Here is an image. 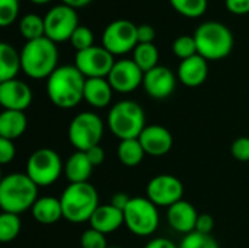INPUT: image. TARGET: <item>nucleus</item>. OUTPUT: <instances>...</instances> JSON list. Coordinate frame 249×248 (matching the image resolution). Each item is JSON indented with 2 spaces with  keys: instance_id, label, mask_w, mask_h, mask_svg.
<instances>
[{
  "instance_id": "nucleus-37",
  "label": "nucleus",
  "mask_w": 249,
  "mask_h": 248,
  "mask_svg": "<svg viewBox=\"0 0 249 248\" xmlns=\"http://www.w3.org/2000/svg\"><path fill=\"white\" fill-rule=\"evenodd\" d=\"M16 156V148L13 140L9 139H1L0 137V162L3 165L12 162Z\"/></svg>"
},
{
  "instance_id": "nucleus-16",
  "label": "nucleus",
  "mask_w": 249,
  "mask_h": 248,
  "mask_svg": "<svg viewBox=\"0 0 249 248\" xmlns=\"http://www.w3.org/2000/svg\"><path fill=\"white\" fill-rule=\"evenodd\" d=\"M31 102L32 91L25 82L19 79L0 82V104L3 110L25 111Z\"/></svg>"
},
{
  "instance_id": "nucleus-44",
  "label": "nucleus",
  "mask_w": 249,
  "mask_h": 248,
  "mask_svg": "<svg viewBox=\"0 0 249 248\" xmlns=\"http://www.w3.org/2000/svg\"><path fill=\"white\" fill-rule=\"evenodd\" d=\"M92 0H63V4H67L73 9H77V7H85L90 3Z\"/></svg>"
},
{
  "instance_id": "nucleus-18",
  "label": "nucleus",
  "mask_w": 249,
  "mask_h": 248,
  "mask_svg": "<svg viewBox=\"0 0 249 248\" xmlns=\"http://www.w3.org/2000/svg\"><path fill=\"white\" fill-rule=\"evenodd\" d=\"M198 212L197 209L187 200H181L171 208H168V224L171 225L172 229L181 234H191L196 231V224L198 219Z\"/></svg>"
},
{
  "instance_id": "nucleus-6",
  "label": "nucleus",
  "mask_w": 249,
  "mask_h": 248,
  "mask_svg": "<svg viewBox=\"0 0 249 248\" xmlns=\"http://www.w3.org/2000/svg\"><path fill=\"white\" fill-rule=\"evenodd\" d=\"M107 124L111 133L120 140L139 139L146 127V115L140 104L124 99L111 107Z\"/></svg>"
},
{
  "instance_id": "nucleus-4",
  "label": "nucleus",
  "mask_w": 249,
  "mask_h": 248,
  "mask_svg": "<svg viewBox=\"0 0 249 248\" xmlns=\"http://www.w3.org/2000/svg\"><path fill=\"white\" fill-rule=\"evenodd\" d=\"M63 218L71 224L89 222L99 206V196L90 183L69 184L60 196Z\"/></svg>"
},
{
  "instance_id": "nucleus-13",
  "label": "nucleus",
  "mask_w": 249,
  "mask_h": 248,
  "mask_svg": "<svg viewBox=\"0 0 249 248\" xmlns=\"http://www.w3.org/2000/svg\"><path fill=\"white\" fill-rule=\"evenodd\" d=\"M146 197L156 206L171 208L172 205L182 200L184 186L175 175L159 174L147 183Z\"/></svg>"
},
{
  "instance_id": "nucleus-28",
  "label": "nucleus",
  "mask_w": 249,
  "mask_h": 248,
  "mask_svg": "<svg viewBox=\"0 0 249 248\" xmlns=\"http://www.w3.org/2000/svg\"><path fill=\"white\" fill-rule=\"evenodd\" d=\"M19 32L26 41H34V39L45 37L44 18H41L35 13L25 15L19 20Z\"/></svg>"
},
{
  "instance_id": "nucleus-21",
  "label": "nucleus",
  "mask_w": 249,
  "mask_h": 248,
  "mask_svg": "<svg viewBox=\"0 0 249 248\" xmlns=\"http://www.w3.org/2000/svg\"><path fill=\"white\" fill-rule=\"evenodd\" d=\"M112 91L107 77H89L86 79L83 99L95 108H105L112 99Z\"/></svg>"
},
{
  "instance_id": "nucleus-2",
  "label": "nucleus",
  "mask_w": 249,
  "mask_h": 248,
  "mask_svg": "<svg viewBox=\"0 0 249 248\" xmlns=\"http://www.w3.org/2000/svg\"><path fill=\"white\" fill-rule=\"evenodd\" d=\"M38 200V186L23 172L7 174L0 183V208L3 212L20 215L32 209Z\"/></svg>"
},
{
  "instance_id": "nucleus-45",
  "label": "nucleus",
  "mask_w": 249,
  "mask_h": 248,
  "mask_svg": "<svg viewBox=\"0 0 249 248\" xmlns=\"http://www.w3.org/2000/svg\"><path fill=\"white\" fill-rule=\"evenodd\" d=\"M32 3H35V4H44V3H48V1H51V0H31Z\"/></svg>"
},
{
  "instance_id": "nucleus-41",
  "label": "nucleus",
  "mask_w": 249,
  "mask_h": 248,
  "mask_svg": "<svg viewBox=\"0 0 249 248\" xmlns=\"http://www.w3.org/2000/svg\"><path fill=\"white\" fill-rule=\"evenodd\" d=\"M86 155H88V158H89V161H90V164L93 167H99L105 161V151H104V148L101 145L93 146L89 151H86Z\"/></svg>"
},
{
  "instance_id": "nucleus-20",
  "label": "nucleus",
  "mask_w": 249,
  "mask_h": 248,
  "mask_svg": "<svg viewBox=\"0 0 249 248\" xmlns=\"http://www.w3.org/2000/svg\"><path fill=\"white\" fill-rule=\"evenodd\" d=\"M90 228L102 232V234H111L120 229L124 225V212L115 208L114 205H99L95 213L92 215L89 221Z\"/></svg>"
},
{
  "instance_id": "nucleus-46",
  "label": "nucleus",
  "mask_w": 249,
  "mask_h": 248,
  "mask_svg": "<svg viewBox=\"0 0 249 248\" xmlns=\"http://www.w3.org/2000/svg\"><path fill=\"white\" fill-rule=\"evenodd\" d=\"M108 248H120V247H108Z\"/></svg>"
},
{
  "instance_id": "nucleus-36",
  "label": "nucleus",
  "mask_w": 249,
  "mask_h": 248,
  "mask_svg": "<svg viewBox=\"0 0 249 248\" xmlns=\"http://www.w3.org/2000/svg\"><path fill=\"white\" fill-rule=\"evenodd\" d=\"M231 153L235 159L241 162H248L249 161V137L242 136L233 140L231 146Z\"/></svg>"
},
{
  "instance_id": "nucleus-19",
  "label": "nucleus",
  "mask_w": 249,
  "mask_h": 248,
  "mask_svg": "<svg viewBox=\"0 0 249 248\" xmlns=\"http://www.w3.org/2000/svg\"><path fill=\"white\" fill-rule=\"evenodd\" d=\"M209 76V64L204 57L196 54L190 58L181 60L178 67V79L188 88H197L206 82Z\"/></svg>"
},
{
  "instance_id": "nucleus-1",
  "label": "nucleus",
  "mask_w": 249,
  "mask_h": 248,
  "mask_svg": "<svg viewBox=\"0 0 249 248\" xmlns=\"http://www.w3.org/2000/svg\"><path fill=\"white\" fill-rule=\"evenodd\" d=\"M85 85L86 77L74 64L58 66L47 79V95L61 110L74 108L83 99Z\"/></svg>"
},
{
  "instance_id": "nucleus-29",
  "label": "nucleus",
  "mask_w": 249,
  "mask_h": 248,
  "mask_svg": "<svg viewBox=\"0 0 249 248\" xmlns=\"http://www.w3.org/2000/svg\"><path fill=\"white\" fill-rule=\"evenodd\" d=\"M22 224L19 219V215L3 212L0 215V241L1 243H10L18 238L20 232Z\"/></svg>"
},
{
  "instance_id": "nucleus-3",
  "label": "nucleus",
  "mask_w": 249,
  "mask_h": 248,
  "mask_svg": "<svg viewBox=\"0 0 249 248\" xmlns=\"http://www.w3.org/2000/svg\"><path fill=\"white\" fill-rule=\"evenodd\" d=\"M22 70L32 79H48L58 67L57 44L47 37L26 41L20 51Z\"/></svg>"
},
{
  "instance_id": "nucleus-32",
  "label": "nucleus",
  "mask_w": 249,
  "mask_h": 248,
  "mask_svg": "<svg viewBox=\"0 0 249 248\" xmlns=\"http://www.w3.org/2000/svg\"><path fill=\"white\" fill-rule=\"evenodd\" d=\"M179 248H220L217 241L212 237V235H206V234H200L197 231L187 234L181 244Z\"/></svg>"
},
{
  "instance_id": "nucleus-35",
  "label": "nucleus",
  "mask_w": 249,
  "mask_h": 248,
  "mask_svg": "<svg viewBox=\"0 0 249 248\" xmlns=\"http://www.w3.org/2000/svg\"><path fill=\"white\" fill-rule=\"evenodd\" d=\"M80 247L82 248H108L105 234L89 228L80 237Z\"/></svg>"
},
{
  "instance_id": "nucleus-33",
  "label": "nucleus",
  "mask_w": 249,
  "mask_h": 248,
  "mask_svg": "<svg viewBox=\"0 0 249 248\" xmlns=\"http://www.w3.org/2000/svg\"><path fill=\"white\" fill-rule=\"evenodd\" d=\"M70 42L77 51L88 50V48L93 47V32L90 31V28L79 25L77 29L73 32V35L70 38Z\"/></svg>"
},
{
  "instance_id": "nucleus-40",
  "label": "nucleus",
  "mask_w": 249,
  "mask_h": 248,
  "mask_svg": "<svg viewBox=\"0 0 249 248\" xmlns=\"http://www.w3.org/2000/svg\"><path fill=\"white\" fill-rule=\"evenodd\" d=\"M225 3L231 13L235 15L249 13V0H225Z\"/></svg>"
},
{
  "instance_id": "nucleus-27",
  "label": "nucleus",
  "mask_w": 249,
  "mask_h": 248,
  "mask_svg": "<svg viewBox=\"0 0 249 248\" xmlns=\"http://www.w3.org/2000/svg\"><path fill=\"white\" fill-rule=\"evenodd\" d=\"M133 60L142 72L146 73L159 66V51L155 44H137L133 53Z\"/></svg>"
},
{
  "instance_id": "nucleus-34",
  "label": "nucleus",
  "mask_w": 249,
  "mask_h": 248,
  "mask_svg": "<svg viewBox=\"0 0 249 248\" xmlns=\"http://www.w3.org/2000/svg\"><path fill=\"white\" fill-rule=\"evenodd\" d=\"M19 15V0H0V25H12Z\"/></svg>"
},
{
  "instance_id": "nucleus-8",
  "label": "nucleus",
  "mask_w": 249,
  "mask_h": 248,
  "mask_svg": "<svg viewBox=\"0 0 249 248\" xmlns=\"http://www.w3.org/2000/svg\"><path fill=\"white\" fill-rule=\"evenodd\" d=\"M64 172V164L60 155L50 148H41L31 153L26 162V175L38 186L47 187L54 184Z\"/></svg>"
},
{
  "instance_id": "nucleus-47",
  "label": "nucleus",
  "mask_w": 249,
  "mask_h": 248,
  "mask_svg": "<svg viewBox=\"0 0 249 248\" xmlns=\"http://www.w3.org/2000/svg\"><path fill=\"white\" fill-rule=\"evenodd\" d=\"M19 1H20V0H19Z\"/></svg>"
},
{
  "instance_id": "nucleus-22",
  "label": "nucleus",
  "mask_w": 249,
  "mask_h": 248,
  "mask_svg": "<svg viewBox=\"0 0 249 248\" xmlns=\"http://www.w3.org/2000/svg\"><path fill=\"white\" fill-rule=\"evenodd\" d=\"M93 165L90 164L86 152L76 151L64 164V175L70 184L89 183Z\"/></svg>"
},
{
  "instance_id": "nucleus-15",
  "label": "nucleus",
  "mask_w": 249,
  "mask_h": 248,
  "mask_svg": "<svg viewBox=\"0 0 249 248\" xmlns=\"http://www.w3.org/2000/svg\"><path fill=\"white\" fill-rule=\"evenodd\" d=\"M177 77L174 72L166 66H156L144 73L143 88L149 96L155 99H165L175 91Z\"/></svg>"
},
{
  "instance_id": "nucleus-38",
  "label": "nucleus",
  "mask_w": 249,
  "mask_h": 248,
  "mask_svg": "<svg viewBox=\"0 0 249 248\" xmlns=\"http://www.w3.org/2000/svg\"><path fill=\"white\" fill-rule=\"evenodd\" d=\"M214 229V219L212 215L209 213H200L197 224H196V231L200 234H206V235H212Z\"/></svg>"
},
{
  "instance_id": "nucleus-5",
  "label": "nucleus",
  "mask_w": 249,
  "mask_h": 248,
  "mask_svg": "<svg viewBox=\"0 0 249 248\" xmlns=\"http://www.w3.org/2000/svg\"><path fill=\"white\" fill-rule=\"evenodd\" d=\"M194 38L197 42L198 54L207 61L228 57L232 53L235 44L232 31L226 25L216 20L201 23L194 32Z\"/></svg>"
},
{
  "instance_id": "nucleus-43",
  "label": "nucleus",
  "mask_w": 249,
  "mask_h": 248,
  "mask_svg": "<svg viewBox=\"0 0 249 248\" xmlns=\"http://www.w3.org/2000/svg\"><path fill=\"white\" fill-rule=\"evenodd\" d=\"M130 196L128 194H125V193H117V194H114L112 196V199H111V205H114L115 208H118L120 210H123L124 212V209L127 208V205H128V202H130Z\"/></svg>"
},
{
  "instance_id": "nucleus-12",
  "label": "nucleus",
  "mask_w": 249,
  "mask_h": 248,
  "mask_svg": "<svg viewBox=\"0 0 249 248\" xmlns=\"http://www.w3.org/2000/svg\"><path fill=\"white\" fill-rule=\"evenodd\" d=\"M114 64V56L105 47L98 45H93L83 51H77L74 57V66L82 72L86 79L108 77Z\"/></svg>"
},
{
  "instance_id": "nucleus-9",
  "label": "nucleus",
  "mask_w": 249,
  "mask_h": 248,
  "mask_svg": "<svg viewBox=\"0 0 249 248\" xmlns=\"http://www.w3.org/2000/svg\"><path fill=\"white\" fill-rule=\"evenodd\" d=\"M104 136V121L90 111L79 113L69 126V140L76 151L86 152L101 145Z\"/></svg>"
},
{
  "instance_id": "nucleus-31",
  "label": "nucleus",
  "mask_w": 249,
  "mask_h": 248,
  "mask_svg": "<svg viewBox=\"0 0 249 248\" xmlns=\"http://www.w3.org/2000/svg\"><path fill=\"white\" fill-rule=\"evenodd\" d=\"M172 51L181 60H185V58H190V57L198 54L197 42H196L194 35H181V37H178L172 44Z\"/></svg>"
},
{
  "instance_id": "nucleus-42",
  "label": "nucleus",
  "mask_w": 249,
  "mask_h": 248,
  "mask_svg": "<svg viewBox=\"0 0 249 248\" xmlns=\"http://www.w3.org/2000/svg\"><path fill=\"white\" fill-rule=\"evenodd\" d=\"M144 248H179V246H175V243L168 238H153Z\"/></svg>"
},
{
  "instance_id": "nucleus-24",
  "label": "nucleus",
  "mask_w": 249,
  "mask_h": 248,
  "mask_svg": "<svg viewBox=\"0 0 249 248\" xmlns=\"http://www.w3.org/2000/svg\"><path fill=\"white\" fill-rule=\"evenodd\" d=\"M28 127V118L25 111L3 110L0 114V137L15 140L20 137Z\"/></svg>"
},
{
  "instance_id": "nucleus-26",
  "label": "nucleus",
  "mask_w": 249,
  "mask_h": 248,
  "mask_svg": "<svg viewBox=\"0 0 249 248\" xmlns=\"http://www.w3.org/2000/svg\"><path fill=\"white\" fill-rule=\"evenodd\" d=\"M117 155L124 167L134 168L140 165V162L146 156V152L139 139H127V140H120L117 148Z\"/></svg>"
},
{
  "instance_id": "nucleus-39",
  "label": "nucleus",
  "mask_w": 249,
  "mask_h": 248,
  "mask_svg": "<svg viewBox=\"0 0 249 248\" xmlns=\"http://www.w3.org/2000/svg\"><path fill=\"white\" fill-rule=\"evenodd\" d=\"M156 37V31L152 25L142 23L137 25V41L139 44H153Z\"/></svg>"
},
{
  "instance_id": "nucleus-30",
  "label": "nucleus",
  "mask_w": 249,
  "mask_h": 248,
  "mask_svg": "<svg viewBox=\"0 0 249 248\" xmlns=\"http://www.w3.org/2000/svg\"><path fill=\"white\" fill-rule=\"evenodd\" d=\"M171 6L187 18H200L207 10V0H169Z\"/></svg>"
},
{
  "instance_id": "nucleus-25",
  "label": "nucleus",
  "mask_w": 249,
  "mask_h": 248,
  "mask_svg": "<svg viewBox=\"0 0 249 248\" xmlns=\"http://www.w3.org/2000/svg\"><path fill=\"white\" fill-rule=\"evenodd\" d=\"M22 69L20 53L16 51L7 42L0 44V82L16 79V75Z\"/></svg>"
},
{
  "instance_id": "nucleus-17",
  "label": "nucleus",
  "mask_w": 249,
  "mask_h": 248,
  "mask_svg": "<svg viewBox=\"0 0 249 248\" xmlns=\"http://www.w3.org/2000/svg\"><path fill=\"white\" fill-rule=\"evenodd\" d=\"M139 140L146 152V155L160 158L169 153V151L174 146V137L172 133L159 124L146 126L142 134L139 136Z\"/></svg>"
},
{
  "instance_id": "nucleus-10",
  "label": "nucleus",
  "mask_w": 249,
  "mask_h": 248,
  "mask_svg": "<svg viewBox=\"0 0 249 248\" xmlns=\"http://www.w3.org/2000/svg\"><path fill=\"white\" fill-rule=\"evenodd\" d=\"M45 37L51 41L63 42L71 38L73 32L79 26L76 9L67 4H58L51 7L44 16Z\"/></svg>"
},
{
  "instance_id": "nucleus-7",
  "label": "nucleus",
  "mask_w": 249,
  "mask_h": 248,
  "mask_svg": "<svg viewBox=\"0 0 249 248\" xmlns=\"http://www.w3.org/2000/svg\"><path fill=\"white\" fill-rule=\"evenodd\" d=\"M124 225L134 235H152L159 227L158 206L147 197H131L124 209Z\"/></svg>"
},
{
  "instance_id": "nucleus-23",
  "label": "nucleus",
  "mask_w": 249,
  "mask_h": 248,
  "mask_svg": "<svg viewBox=\"0 0 249 248\" xmlns=\"http://www.w3.org/2000/svg\"><path fill=\"white\" fill-rule=\"evenodd\" d=\"M31 212H32L34 219L42 225H53L63 218L61 202L60 199L53 197V196L38 197Z\"/></svg>"
},
{
  "instance_id": "nucleus-14",
  "label": "nucleus",
  "mask_w": 249,
  "mask_h": 248,
  "mask_svg": "<svg viewBox=\"0 0 249 248\" xmlns=\"http://www.w3.org/2000/svg\"><path fill=\"white\" fill-rule=\"evenodd\" d=\"M143 77L144 73L134 63V60L123 58L115 61L107 79L114 91L121 94H128L137 89L140 85H143Z\"/></svg>"
},
{
  "instance_id": "nucleus-11",
  "label": "nucleus",
  "mask_w": 249,
  "mask_h": 248,
  "mask_svg": "<svg viewBox=\"0 0 249 248\" xmlns=\"http://www.w3.org/2000/svg\"><path fill=\"white\" fill-rule=\"evenodd\" d=\"M137 25L128 19H117L111 22L102 34V47H105L112 56L125 54L136 48Z\"/></svg>"
}]
</instances>
